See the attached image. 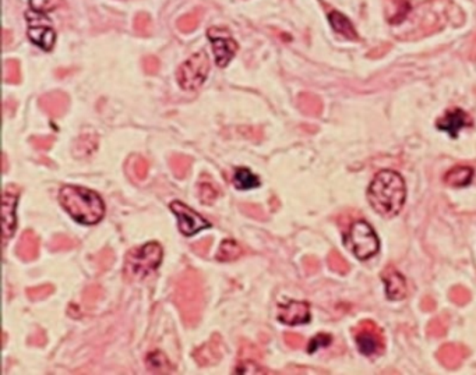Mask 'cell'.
Segmentation results:
<instances>
[{
	"mask_svg": "<svg viewBox=\"0 0 476 375\" xmlns=\"http://www.w3.org/2000/svg\"><path fill=\"white\" fill-rule=\"evenodd\" d=\"M28 343L34 345V346H44L46 343V333L42 329H37L30 338H28Z\"/></svg>",
	"mask_w": 476,
	"mask_h": 375,
	"instance_id": "40",
	"label": "cell"
},
{
	"mask_svg": "<svg viewBox=\"0 0 476 375\" xmlns=\"http://www.w3.org/2000/svg\"><path fill=\"white\" fill-rule=\"evenodd\" d=\"M127 176L133 182H143L149 174V160L140 155H132L125 165Z\"/></svg>",
	"mask_w": 476,
	"mask_h": 375,
	"instance_id": "20",
	"label": "cell"
},
{
	"mask_svg": "<svg viewBox=\"0 0 476 375\" xmlns=\"http://www.w3.org/2000/svg\"><path fill=\"white\" fill-rule=\"evenodd\" d=\"M170 210L176 215L179 221V230L184 236H193L203 229L211 227V224H208L204 218H201L199 214H196L193 210H190L180 201H173L170 204Z\"/></svg>",
	"mask_w": 476,
	"mask_h": 375,
	"instance_id": "9",
	"label": "cell"
},
{
	"mask_svg": "<svg viewBox=\"0 0 476 375\" xmlns=\"http://www.w3.org/2000/svg\"><path fill=\"white\" fill-rule=\"evenodd\" d=\"M20 196V187L10 184L4 189L1 196V221H3V237L8 239L15 230V207Z\"/></svg>",
	"mask_w": 476,
	"mask_h": 375,
	"instance_id": "10",
	"label": "cell"
},
{
	"mask_svg": "<svg viewBox=\"0 0 476 375\" xmlns=\"http://www.w3.org/2000/svg\"><path fill=\"white\" fill-rule=\"evenodd\" d=\"M63 0H30V6L37 13H49L56 10Z\"/></svg>",
	"mask_w": 476,
	"mask_h": 375,
	"instance_id": "33",
	"label": "cell"
},
{
	"mask_svg": "<svg viewBox=\"0 0 476 375\" xmlns=\"http://www.w3.org/2000/svg\"><path fill=\"white\" fill-rule=\"evenodd\" d=\"M224 356V343L220 335H213L208 342L196 349L193 353L194 360L201 367H211L221 362Z\"/></svg>",
	"mask_w": 476,
	"mask_h": 375,
	"instance_id": "12",
	"label": "cell"
},
{
	"mask_svg": "<svg viewBox=\"0 0 476 375\" xmlns=\"http://www.w3.org/2000/svg\"><path fill=\"white\" fill-rule=\"evenodd\" d=\"M207 35L213 44L217 65L220 68H225L231 62V59L235 56V53L238 52V44L231 37L230 31L225 28L213 27L207 31Z\"/></svg>",
	"mask_w": 476,
	"mask_h": 375,
	"instance_id": "7",
	"label": "cell"
},
{
	"mask_svg": "<svg viewBox=\"0 0 476 375\" xmlns=\"http://www.w3.org/2000/svg\"><path fill=\"white\" fill-rule=\"evenodd\" d=\"M7 170V162H6V155H3V172Z\"/></svg>",
	"mask_w": 476,
	"mask_h": 375,
	"instance_id": "42",
	"label": "cell"
},
{
	"mask_svg": "<svg viewBox=\"0 0 476 375\" xmlns=\"http://www.w3.org/2000/svg\"><path fill=\"white\" fill-rule=\"evenodd\" d=\"M59 201L70 217L82 225H95L105 214L102 198L96 193L84 187H63L59 193Z\"/></svg>",
	"mask_w": 476,
	"mask_h": 375,
	"instance_id": "3",
	"label": "cell"
},
{
	"mask_svg": "<svg viewBox=\"0 0 476 375\" xmlns=\"http://www.w3.org/2000/svg\"><path fill=\"white\" fill-rule=\"evenodd\" d=\"M169 165H170V169H172L173 174H175L177 179H184V177H187V174L190 173L192 158L187 156V155H179V153H175V155L170 156Z\"/></svg>",
	"mask_w": 476,
	"mask_h": 375,
	"instance_id": "25",
	"label": "cell"
},
{
	"mask_svg": "<svg viewBox=\"0 0 476 375\" xmlns=\"http://www.w3.org/2000/svg\"><path fill=\"white\" fill-rule=\"evenodd\" d=\"M240 210L244 215L253 218V220H257V221H265L267 217L263 211V208L257 204H250V203H243L240 204Z\"/></svg>",
	"mask_w": 476,
	"mask_h": 375,
	"instance_id": "34",
	"label": "cell"
},
{
	"mask_svg": "<svg viewBox=\"0 0 476 375\" xmlns=\"http://www.w3.org/2000/svg\"><path fill=\"white\" fill-rule=\"evenodd\" d=\"M285 343L294 349L301 348L303 345V338L295 333H285Z\"/></svg>",
	"mask_w": 476,
	"mask_h": 375,
	"instance_id": "41",
	"label": "cell"
},
{
	"mask_svg": "<svg viewBox=\"0 0 476 375\" xmlns=\"http://www.w3.org/2000/svg\"><path fill=\"white\" fill-rule=\"evenodd\" d=\"M355 341H356L359 352L362 355H365V356L376 355L382 349V339H380V336H377L373 332V329H363V331H361L356 335Z\"/></svg>",
	"mask_w": 476,
	"mask_h": 375,
	"instance_id": "17",
	"label": "cell"
},
{
	"mask_svg": "<svg viewBox=\"0 0 476 375\" xmlns=\"http://www.w3.org/2000/svg\"><path fill=\"white\" fill-rule=\"evenodd\" d=\"M471 125V119L461 109H453L446 112V115L437 122V127L441 132L449 133L450 137L457 139L460 132Z\"/></svg>",
	"mask_w": 476,
	"mask_h": 375,
	"instance_id": "15",
	"label": "cell"
},
{
	"mask_svg": "<svg viewBox=\"0 0 476 375\" xmlns=\"http://www.w3.org/2000/svg\"><path fill=\"white\" fill-rule=\"evenodd\" d=\"M54 292H55V288L52 285L46 284V285H39V286L27 289V296H28L30 300L32 301L45 300Z\"/></svg>",
	"mask_w": 476,
	"mask_h": 375,
	"instance_id": "32",
	"label": "cell"
},
{
	"mask_svg": "<svg viewBox=\"0 0 476 375\" xmlns=\"http://www.w3.org/2000/svg\"><path fill=\"white\" fill-rule=\"evenodd\" d=\"M203 14H204V10L200 8V7H197V8L193 10L192 13H189V14L180 17V18L177 20V28H179V31H182V32H184V34L193 32V31L199 27L200 21H201V18H203Z\"/></svg>",
	"mask_w": 476,
	"mask_h": 375,
	"instance_id": "26",
	"label": "cell"
},
{
	"mask_svg": "<svg viewBox=\"0 0 476 375\" xmlns=\"http://www.w3.org/2000/svg\"><path fill=\"white\" fill-rule=\"evenodd\" d=\"M278 319L287 325L308 324L311 321V307L306 301H289L278 307Z\"/></svg>",
	"mask_w": 476,
	"mask_h": 375,
	"instance_id": "13",
	"label": "cell"
},
{
	"mask_svg": "<svg viewBox=\"0 0 476 375\" xmlns=\"http://www.w3.org/2000/svg\"><path fill=\"white\" fill-rule=\"evenodd\" d=\"M98 147V134L92 130L84 132L79 136L76 143L73 144V155L77 159L88 158L94 153V151Z\"/></svg>",
	"mask_w": 476,
	"mask_h": 375,
	"instance_id": "18",
	"label": "cell"
},
{
	"mask_svg": "<svg viewBox=\"0 0 476 375\" xmlns=\"http://www.w3.org/2000/svg\"><path fill=\"white\" fill-rule=\"evenodd\" d=\"M147 366L151 371L158 374H166L170 371L168 359L161 352H153L147 357Z\"/></svg>",
	"mask_w": 476,
	"mask_h": 375,
	"instance_id": "28",
	"label": "cell"
},
{
	"mask_svg": "<svg viewBox=\"0 0 476 375\" xmlns=\"http://www.w3.org/2000/svg\"><path fill=\"white\" fill-rule=\"evenodd\" d=\"M331 343V336L330 335H318L312 342H311V346H309V353H313L316 352L320 348H325Z\"/></svg>",
	"mask_w": 476,
	"mask_h": 375,
	"instance_id": "39",
	"label": "cell"
},
{
	"mask_svg": "<svg viewBox=\"0 0 476 375\" xmlns=\"http://www.w3.org/2000/svg\"><path fill=\"white\" fill-rule=\"evenodd\" d=\"M344 244L361 261L375 257L380 250V240L376 231L365 221L352 224L344 237Z\"/></svg>",
	"mask_w": 476,
	"mask_h": 375,
	"instance_id": "5",
	"label": "cell"
},
{
	"mask_svg": "<svg viewBox=\"0 0 476 375\" xmlns=\"http://www.w3.org/2000/svg\"><path fill=\"white\" fill-rule=\"evenodd\" d=\"M386 293L389 300H402L406 296V281L399 272H392L386 281Z\"/></svg>",
	"mask_w": 476,
	"mask_h": 375,
	"instance_id": "21",
	"label": "cell"
},
{
	"mask_svg": "<svg viewBox=\"0 0 476 375\" xmlns=\"http://www.w3.org/2000/svg\"><path fill=\"white\" fill-rule=\"evenodd\" d=\"M55 137L52 136H34L30 139V143L34 146V148L41 151L51 150V147L54 146Z\"/></svg>",
	"mask_w": 476,
	"mask_h": 375,
	"instance_id": "36",
	"label": "cell"
},
{
	"mask_svg": "<svg viewBox=\"0 0 476 375\" xmlns=\"http://www.w3.org/2000/svg\"><path fill=\"white\" fill-rule=\"evenodd\" d=\"M234 186L238 190H250L260 186V180L247 167H238L234 177Z\"/></svg>",
	"mask_w": 476,
	"mask_h": 375,
	"instance_id": "24",
	"label": "cell"
},
{
	"mask_svg": "<svg viewBox=\"0 0 476 375\" xmlns=\"http://www.w3.org/2000/svg\"><path fill=\"white\" fill-rule=\"evenodd\" d=\"M70 105L68 94L62 91H52L39 98L41 109L51 117H62Z\"/></svg>",
	"mask_w": 476,
	"mask_h": 375,
	"instance_id": "14",
	"label": "cell"
},
{
	"mask_svg": "<svg viewBox=\"0 0 476 375\" xmlns=\"http://www.w3.org/2000/svg\"><path fill=\"white\" fill-rule=\"evenodd\" d=\"M143 69L147 75H154L159 72V59L156 56H147L143 59Z\"/></svg>",
	"mask_w": 476,
	"mask_h": 375,
	"instance_id": "38",
	"label": "cell"
},
{
	"mask_svg": "<svg viewBox=\"0 0 476 375\" xmlns=\"http://www.w3.org/2000/svg\"><path fill=\"white\" fill-rule=\"evenodd\" d=\"M39 253V239L32 230H25L17 243V255L23 261H32Z\"/></svg>",
	"mask_w": 476,
	"mask_h": 375,
	"instance_id": "16",
	"label": "cell"
},
{
	"mask_svg": "<svg viewBox=\"0 0 476 375\" xmlns=\"http://www.w3.org/2000/svg\"><path fill=\"white\" fill-rule=\"evenodd\" d=\"M3 78L8 84H18L21 81V66L15 59H8L4 62Z\"/></svg>",
	"mask_w": 476,
	"mask_h": 375,
	"instance_id": "29",
	"label": "cell"
},
{
	"mask_svg": "<svg viewBox=\"0 0 476 375\" xmlns=\"http://www.w3.org/2000/svg\"><path fill=\"white\" fill-rule=\"evenodd\" d=\"M39 13H27V20L30 23L28 27V38L31 42L38 45L44 51H51L56 42V34L49 25V21L45 24V21L41 20L38 15Z\"/></svg>",
	"mask_w": 476,
	"mask_h": 375,
	"instance_id": "8",
	"label": "cell"
},
{
	"mask_svg": "<svg viewBox=\"0 0 476 375\" xmlns=\"http://www.w3.org/2000/svg\"><path fill=\"white\" fill-rule=\"evenodd\" d=\"M263 359V353L251 342H243L240 345V350L238 355V373L239 374H263L267 371H263V369L258 367V363Z\"/></svg>",
	"mask_w": 476,
	"mask_h": 375,
	"instance_id": "11",
	"label": "cell"
},
{
	"mask_svg": "<svg viewBox=\"0 0 476 375\" xmlns=\"http://www.w3.org/2000/svg\"><path fill=\"white\" fill-rule=\"evenodd\" d=\"M101 298H102V289L98 285H91L89 288L85 289L82 301L87 307H89V305H94Z\"/></svg>",
	"mask_w": 476,
	"mask_h": 375,
	"instance_id": "35",
	"label": "cell"
},
{
	"mask_svg": "<svg viewBox=\"0 0 476 375\" xmlns=\"http://www.w3.org/2000/svg\"><path fill=\"white\" fill-rule=\"evenodd\" d=\"M474 177V169L470 166H457L451 170H449L444 176L446 184L454 189H461L468 186L472 182Z\"/></svg>",
	"mask_w": 476,
	"mask_h": 375,
	"instance_id": "19",
	"label": "cell"
},
{
	"mask_svg": "<svg viewBox=\"0 0 476 375\" xmlns=\"http://www.w3.org/2000/svg\"><path fill=\"white\" fill-rule=\"evenodd\" d=\"M173 303L187 326H196L204 311V284L196 269H187L175 281Z\"/></svg>",
	"mask_w": 476,
	"mask_h": 375,
	"instance_id": "2",
	"label": "cell"
},
{
	"mask_svg": "<svg viewBox=\"0 0 476 375\" xmlns=\"http://www.w3.org/2000/svg\"><path fill=\"white\" fill-rule=\"evenodd\" d=\"M134 31L140 37H150L153 34V21L147 13H139L134 17Z\"/></svg>",
	"mask_w": 476,
	"mask_h": 375,
	"instance_id": "30",
	"label": "cell"
},
{
	"mask_svg": "<svg viewBox=\"0 0 476 375\" xmlns=\"http://www.w3.org/2000/svg\"><path fill=\"white\" fill-rule=\"evenodd\" d=\"M213 246V239L211 237H208V239H203V240H200V241H197V243H194L193 246H192V250L197 254V255H200V257H206L207 254H208V251H210V247Z\"/></svg>",
	"mask_w": 476,
	"mask_h": 375,
	"instance_id": "37",
	"label": "cell"
},
{
	"mask_svg": "<svg viewBox=\"0 0 476 375\" xmlns=\"http://www.w3.org/2000/svg\"><path fill=\"white\" fill-rule=\"evenodd\" d=\"M162 260V248L151 241L132 248L125 260V277L129 281H143L158 268Z\"/></svg>",
	"mask_w": 476,
	"mask_h": 375,
	"instance_id": "4",
	"label": "cell"
},
{
	"mask_svg": "<svg viewBox=\"0 0 476 375\" xmlns=\"http://www.w3.org/2000/svg\"><path fill=\"white\" fill-rule=\"evenodd\" d=\"M328 20H330V24L334 28V31H337L338 34H342V35H345V37H348L351 39L352 38L353 39L358 38L356 37L358 34H356L352 23L342 13H339V11H331L328 14Z\"/></svg>",
	"mask_w": 476,
	"mask_h": 375,
	"instance_id": "23",
	"label": "cell"
},
{
	"mask_svg": "<svg viewBox=\"0 0 476 375\" xmlns=\"http://www.w3.org/2000/svg\"><path fill=\"white\" fill-rule=\"evenodd\" d=\"M197 193H199V198L203 204L206 205H211L213 203H215V200L220 196V189L218 186L213 182V179L207 174L200 177V182L197 184Z\"/></svg>",
	"mask_w": 476,
	"mask_h": 375,
	"instance_id": "22",
	"label": "cell"
},
{
	"mask_svg": "<svg viewBox=\"0 0 476 375\" xmlns=\"http://www.w3.org/2000/svg\"><path fill=\"white\" fill-rule=\"evenodd\" d=\"M210 73V59L204 51L194 53L177 69V82L184 91L199 89Z\"/></svg>",
	"mask_w": 476,
	"mask_h": 375,
	"instance_id": "6",
	"label": "cell"
},
{
	"mask_svg": "<svg viewBox=\"0 0 476 375\" xmlns=\"http://www.w3.org/2000/svg\"><path fill=\"white\" fill-rule=\"evenodd\" d=\"M242 254H243V248L237 241L225 240L217 253V260L221 262H230V261L238 260Z\"/></svg>",
	"mask_w": 476,
	"mask_h": 375,
	"instance_id": "27",
	"label": "cell"
},
{
	"mask_svg": "<svg viewBox=\"0 0 476 375\" xmlns=\"http://www.w3.org/2000/svg\"><path fill=\"white\" fill-rule=\"evenodd\" d=\"M49 247L52 251H68L76 247V241L66 234H56L52 237Z\"/></svg>",
	"mask_w": 476,
	"mask_h": 375,
	"instance_id": "31",
	"label": "cell"
},
{
	"mask_svg": "<svg viewBox=\"0 0 476 375\" xmlns=\"http://www.w3.org/2000/svg\"><path fill=\"white\" fill-rule=\"evenodd\" d=\"M406 200V187L402 176L394 170H380L368 187V201L382 217L399 214Z\"/></svg>",
	"mask_w": 476,
	"mask_h": 375,
	"instance_id": "1",
	"label": "cell"
}]
</instances>
